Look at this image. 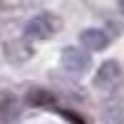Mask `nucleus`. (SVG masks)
Masks as SVG:
<instances>
[{"label":"nucleus","instance_id":"obj_1","mask_svg":"<svg viewBox=\"0 0 124 124\" xmlns=\"http://www.w3.org/2000/svg\"><path fill=\"white\" fill-rule=\"evenodd\" d=\"M60 30V17L55 13H37L35 17L27 20L25 25V37L27 40H52Z\"/></svg>","mask_w":124,"mask_h":124},{"label":"nucleus","instance_id":"obj_2","mask_svg":"<svg viewBox=\"0 0 124 124\" xmlns=\"http://www.w3.org/2000/svg\"><path fill=\"white\" fill-rule=\"evenodd\" d=\"M62 67H65L70 75H85V72L92 67V57L85 47H65L62 50Z\"/></svg>","mask_w":124,"mask_h":124},{"label":"nucleus","instance_id":"obj_3","mask_svg":"<svg viewBox=\"0 0 124 124\" xmlns=\"http://www.w3.org/2000/svg\"><path fill=\"white\" fill-rule=\"evenodd\" d=\"M122 79V65L117 60H104L94 75V87L97 89H112Z\"/></svg>","mask_w":124,"mask_h":124},{"label":"nucleus","instance_id":"obj_4","mask_svg":"<svg viewBox=\"0 0 124 124\" xmlns=\"http://www.w3.org/2000/svg\"><path fill=\"white\" fill-rule=\"evenodd\" d=\"M79 45L87 50V52H102L109 45V35L99 27H87L79 32Z\"/></svg>","mask_w":124,"mask_h":124},{"label":"nucleus","instance_id":"obj_5","mask_svg":"<svg viewBox=\"0 0 124 124\" xmlns=\"http://www.w3.org/2000/svg\"><path fill=\"white\" fill-rule=\"evenodd\" d=\"M17 109H20L17 94L10 89H0V124H10L17 117Z\"/></svg>","mask_w":124,"mask_h":124},{"label":"nucleus","instance_id":"obj_6","mask_svg":"<svg viewBox=\"0 0 124 124\" xmlns=\"http://www.w3.org/2000/svg\"><path fill=\"white\" fill-rule=\"evenodd\" d=\"M102 117H104V124H124V102H122V97L112 94L104 102Z\"/></svg>","mask_w":124,"mask_h":124},{"label":"nucleus","instance_id":"obj_7","mask_svg":"<svg viewBox=\"0 0 124 124\" xmlns=\"http://www.w3.org/2000/svg\"><path fill=\"white\" fill-rule=\"evenodd\" d=\"M52 94H50V92H45V89H32L27 94V102L30 104H35V107H45V104H52Z\"/></svg>","mask_w":124,"mask_h":124},{"label":"nucleus","instance_id":"obj_8","mask_svg":"<svg viewBox=\"0 0 124 124\" xmlns=\"http://www.w3.org/2000/svg\"><path fill=\"white\" fill-rule=\"evenodd\" d=\"M117 8H119V13L124 15V0H117Z\"/></svg>","mask_w":124,"mask_h":124}]
</instances>
